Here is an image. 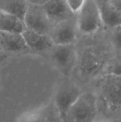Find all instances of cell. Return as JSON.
<instances>
[{"instance_id": "6da1fadb", "label": "cell", "mask_w": 121, "mask_h": 122, "mask_svg": "<svg viewBox=\"0 0 121 122\" xmlns=\"http://www.w3.org/2000/svg\"><path fill=\"white\" fill-rule=\"evenodd\" d=\"M120 75L106 73L97 81L95 92L98 115L107 120L119 119L120 116Z\"/></svg>"}, {"instance_id": "7a4b0ae2", "label": "cell", "mask_w": 121, "mask_h": 122, "mask_svg": "<svg viewBox=\"0 0 121 122\" xmlns=\"http://www.w3.org/2000/svg\"><path fill=\"white\" fill-rule=\"evenodd\" d=\"M110 60L102 50L89 47L83 50L81 55L77 54L76 65L81 78L90 81L100 75H103Z\"/></svg>"}, {"instance_id": "3957f363", "label": "cell", "mask_w": 121, "mask_h": 122, "mask_svg": "<svg viewBox=\"0 0 121 122\" xmlns=\"http://www.w3.org/2000/svg\"><path fill=\"white\" fill-rule=\"evenodd\" d=\"M98 116L96 97L94 92H86L67 110L61 122H95Z\"/></svg>"}, {"instance_id": "277c9868", "label": "cell", "mask_w": 121, "mask_h": 122, "mask_svg": "<svg viewBox=\"0 0 121 122\" xmlns=\"http://www.w3.org/2000/svg\"><path fill=\"white\" fill-rule=\"evenodd\" d=\"M47 54L56 69L64 76H71L76 68L78 54L74 44H54Z\"/></svg>"}, {"instance_id": "5b68a950", "label": "cell", "mask_w": 121, "mask_h": 122, "mask_svg": "<svg viewBox=\"0 0 121 122\" xmlns=\"http://www.w3.org/2000/svg\"><path fill=\"white\" fill-rule=\"evenodd\" d=\"M76 15L77 29L83 34L94 33L102 25L100 11L95 0H86Z\"/></svg>"}, {"instance_id": "8992f818", "label": "cell", "mask_w": 121, "mask_h": 122, "mask_svg": "<svg viewBox=\"0 0 121 122\" xmlns=\"http://www.w3.org/2000/svg\"><path fill=\"white\" fill-rule=\"evenodd\" d=\"M82 92H83L76 84L70 81H65L59 85L55 92L52 102L58 112L60 121L65 116L67 110L81 95Z\"/></svg>"}, {"instance_id": "52a82bcc", "label": "cell", "mask_w": 121, "mask_h": 122, "mask_svg": "<svg viewBox=\"0 0 121 122\" xmlns=\"http://www.w3.org/2000/svg\"><path fill=\"white\" fill-rule=\"evenodd\" d=\"M23 22L26 28L48 35L54 26L47 17L43 7L30 3H28Z\"/></svg>"}, {"instance_id": "ba28073f", "label": "cell", "mask_w": 121, "mask_h": 122, "mask_svg": "<svg viewBox=\"0 0 121 122\" xmlns=\"http://www.w3.org/2000/svg\"><path fill=\"white\" fill-rule=\"evenodd\" d=\"M77 31L76 18L73 17L54 24L49 36L56 45L71 44L76 40Z\"/></svg>"}, {"instance_id": "9c48e42d", "label": "cell", "mask_w": 121, "mask_h": 122, "mask_svg": "<svg viewBox=\"0 0 121 122\" xmlns=\"http://www.w3.org/2000/svg\"><path fill=\"white\" fill-rule=\"evenodd\" d=\"M17 122H61L52 101L22 115Z\"/></svg>"}, {"instance_id": "30bf717a", "label": "cell", "mask_w": 121, "mask_h": 122, "mask_svg": "<svg viewBox=\"0 0 121 122\" xmlns=\"http://www.w3.org/2000/svg\"><path fill=\"white\" fill-rule=\"evenodd\" d=\"M0 47L8 54H25L31 52L22 33L0 32Z\"/></svg>"}, {"instance_id": "8fae6325", "label": "cell", "mask_w": 121, "mask_h": 122, "mask_svg": "<svg viewBox=\"0 0 121 122\" xmlns=\"http://www.w3.org/2000/svg\"><path fill=\"white\" fill-rule=\"evenodd\" d=\"M23 37L30 51L39 54H46L52 47V42L48 34H43L26 28L23 31Z\"/></svg>"}, {"instance_id": "7c38bea8", "label": "cell", "mask_w": 121, "mask_h": 122, "mask_svg": "<svg viewBox=\"0 0 121 122\" xmlns=\"http://www.w3.org/2000/svg\"><path fill=\"white\" fill-rule=\"evenodd\" d=\"M42 7L53 24L73 18L76 15L69 9L66 0H48Z\"/></svg>"}, {"instance_id": "4fadbf2b", "label": "cell", "mask_w": 121, "mask_h": 122, "mask_svg": "<svg viewBox=\"0 0 121 122\" xmlns=\"http://www.w3.org/2000/svg\"><path fill=\"white\" fill-rule=\"evenodd\" d=\"M100 11L102 23L115 28L120 26V12L110 0H95Z\"/></svg>"}, {"instance_id": "5bb4252c", "label": "cell", "mask_w": 121, "mask_h": 122, "mask_svg": "<svg viewBox=\"0 0 121 122\" xmlns=\"http://www.w3.org/2000/svg\"><path fill=\"white\" fill-rule=\"evenodd\" d=\"M26 26L22 18L0 11V32L23 33Z\"/></svg>"}, {"instance_id": "9a60e30c", "label": "cell", "mask_w": 121, "mask_h": 122, "mask_svg": "<svg viewBox=\"0 0 121 122\" xmlns=\"http://www.w3.org/2000/svg\"><path fill=\"white\" fill-rule=\"evenodd\" d=\"M27 6L26 0H0V11L15 15L23 20Z\"/></svg>"}, {"instance_id": "2e32d148", "label": "cell", "mask_w": 121, "mask_h": 122, "mask_svg": "<svg viewBox=\"0 0 121 122\" xmlns=\"http://www.w3.org/2000/svg\"><path fill=\"white\" fill-rule=\"evenodd\" d=\"M86 0H66L69 9L73 14H76L77 12L81 9Z\"/></svg>"}, {"instance_id": "e0dca14e", "label": "cell", "mask_w": 121, "mask_h": 122, "mask_svg": "<svg viewBox=\"0 0 121 122\" xmlns=\"http://www.w3.org/2000/svg\"><path fill=\"white\" fill-rule=\"evenodd\" d=\"M27 3L30 4L34 5H39V6H43L48 0H26Z\"/></svg>"}, {"instance_id": "ac0fdd59", "label": "cell", "mask_w": 121, "mask_h": 122, "mask_svg": "<svg viewBox=\"0 0 121 122\" xmlns=\"http://www.w3.org/2000/svg\"><path fill=\"white\" fill-rule=\"evenodd\" d=\"M0 53H3V51H2V48H1V47H0Z\"/></svg>"}, {"instance_id": "d6986e66", "label": "cell", "mask_w": 121, "mask_h": 122, "mask_svg": "<svg viewBox=\"0 0 121 122\" xmlns=\"http://www.w3.org/2000/svg\"><path fill=\"white\" fill-rule=\"evenodd\" d=\"M98 122H108V121H98Z\"/></svg>"}]
</instances>
